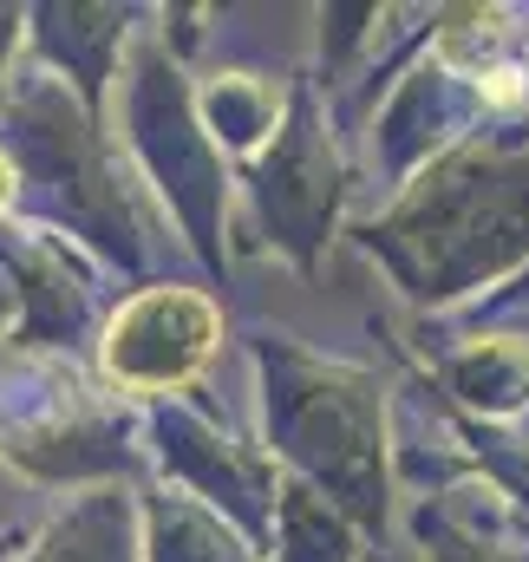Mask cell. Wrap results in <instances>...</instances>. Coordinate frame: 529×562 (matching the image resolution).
<instances>
[{
  "instance_id": "cell-1",
  "label": "cell",
  "mask_w": 529,
  "mask_h": 562,
  "mask_svg": "<svg viewBox=\"0 0 529 562\" xmlns=\"http://www.w3.org/2000/svg\"><path fill=\"white\" fill-rule=\"evenodd\" d=\"M216 347V307L183 288L137 294L105 334V373L132 393H164L190 380Z\"/></svg>"
},
{
  "instance_id": "cell-2",
  "label": "cell",
  "mask_w": 529,
  "mask_h": 562,
  "mask_svg": "<svg viewBox=\"0 0 529 562\" xmlns=\"http://www.w3.org/2000/svg\"><path fill=\"white\" fill-rule=\"evenodd\" d=\"M7 203H13V164L0 157V210H7Z\"/></svg>"
}]
</instances>
